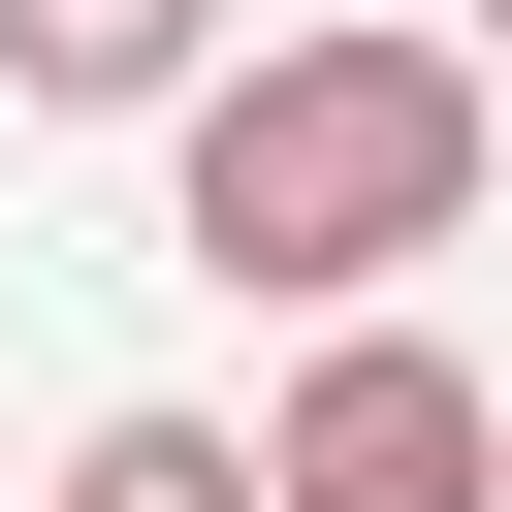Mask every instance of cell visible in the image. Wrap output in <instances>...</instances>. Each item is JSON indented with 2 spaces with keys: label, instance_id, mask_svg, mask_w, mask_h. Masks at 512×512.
I'll return each mask as SVG.
<instances>
[{
  "label": "cell",
  "instance_id": "obj_1",
  "mask_svg": "<svg viewBox=\"0 0 512 512\" xmlns=\"http://www.w3.org/2000/svg\"><path fill=\"white\" fill-rule=\"evenodd\" d=\"M192 288H256V320H384L448 224H480V64L448 32H256V64H192Z\"/></svg>",
  "mask_w": 512,
  "mask_h": 512
},
{
  "label": "cell",
  "instance_id": "obj_2",
  "mask_svg": "<svg viewBox=\"0 0 512 512\" xmlns=\"http://www.w3.org/2000/svg\"><path fill=\"white\" fill-rule=\"evenodd\" d=\"M256 512H512V416L448 320H320L288 416H256Z\"/></svg>",
  "mask_w": 512,
  "mask_h": 512
},
{
  "label": "cell",
  "instance_id": "obj_3",
  "mask_svg": "<svg viewBox=\"0 0 512 512\" xmlns=\"http://www.w3.org/2000/svg\"><path fill=\"white\" fill-rule=\"evenodd\" d=\"M192 64H224V0H0V96H64V128L192 96Z\"/></svg>",
  "mask_w": 512,
  "mask_h": 512
},
{
  "label": "cell",
  "instance_id": "obj_4",
  "mask_svg": "<svg viewBox=\"0 0 512 512\" xmlns=\"http://www.w3.org/2000/svg\"><path fill=\"white\" fill-rule=\"evenodd\" d=\"M64 512H256V448H224V416H96V448H64Z\"/></svg>",
  "mask_w": 512,
  "mask_h": 512
}]
</instances>
